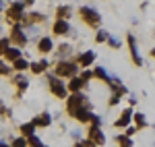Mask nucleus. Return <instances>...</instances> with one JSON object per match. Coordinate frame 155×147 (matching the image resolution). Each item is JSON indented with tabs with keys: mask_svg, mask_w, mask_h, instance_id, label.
<instances>
[{
	"mask_svg": "<svg viewBox=\"0 0 155 147\" xmlns=\"http://www.w3.org/2000/svg\"><path fill=\"white\" fill-rule=\"evenodd\" d=\"M15 83H17L19 89H25V87H27V81H25L23 77H17V79H15Z\"/></svg>",
	"mask_w": 155,
	"mask_h": 147,
	"instance_id": "obj_23",
	"label": "nucleus"
},
{
	"mask_svg": "<svg viewBox=\"0 0 155 147\" xmlns=\"http://www.w3.org/2000/svg\"><path fill=\"white\" fill-rule=\"evenodd\" d=\"M130 116H132V112H130V110H124V112H122V118H120L118 122H116V126H126V124L130 122Z\"/></svg>",
	"mask_w": 155,
	"mask_h": 147,
	"instance_id": "obj_15",
	"label": "nucleus"
},
{
	"mask_svg": "<svg viewBox=\"0 0 155 147\" xmlns=\"http://www.w3.org/2000/svg\"><path fill=\"white\" fill-rule=\"evenodd\" d=\"M93 58H95V52H87V54H83V56L79 58V64H81V66H89V64L93 62Z\"/></svg>",
	"mask_w": 155,
	"mask_h": 147,
	"instance_id": "obj_11",
	"label": "nucleus"
},
{
	"mask_svg": "<svg viewBox=\"0 0 155 147\" xmlns=\"http://www.w3.org/2000/svg\"><path fill=\"white\" fill-rule=\"evenodd\" d=\"M11 23H19V19H23V2H12V6L6 12Z\"/></svg>",
	"mask_w": 155,
	"mask_h": 147,
	"instance_id": "obj_1",
	"label": "nucleus"
},
{
	"mask_svg": "<svg viewBox=\"0 0 155 147\" xmlns=\"http://www.w3.org/2000/svg\"><path fill=\"white\" fill-rule=\"evenodd\" d=\"M56 73H58L60 77H74L77 66H74V64H71V62H60L58 68H56Z\"/></svg>",
	"mask_w": 155,
	"mask_h": 147,
	"instance_id": "obj_4",
	"label": "nucleus"
},
{
	"mask_svg": "<svg viewBox=\"0 0 155 147\" xmlns=\"http://www.w3.org/2000/svg\"><path fill=\"white\" fill-rule=\"evenodd\" d=\"M68 15H71V8L68 6H60L58 8V19H66Z\"/></svg>",
	"mask_w": 155,
	"mask_h": 147,
	"instance_id": "obj_21",
	"label": "nucleus"
},
{
	"mask_svg": "<svg viewBox=\"0 0 155 147\" xmlns=\"http://www.w3.org/2000/svg\"><path fill=\"white\" fill-rule=\"evenodd\" d=\"M33 124H37V126H48L50 124V116L48 114H41V116H37L35 120H33Z\"/></svg>",
	"mask_w": 155,
	"mask_h": 147,
	"instance_id": "obj_16",
	"label": "nucleus"
},
{
	"mask_svg": "<svg viewBox=\"0 0 155 147\" xmlns=\"http://www.w3.org/2000/svg\"><path fill=\"white\" fill-rule=\"evenodd\" d=\"M66 31H68V23H66L64 19H58L56 25H54V33H56V35H62V33H66Z\"/></svg>",
	"mask_w": 155,
	"mask_h": 147,
	"instance_id": "obj_8",
	"label": "nucleus"
},
{
	"mask_svg": "<svg viewBox=\"0 0 155 147\" xmlns=\"http://www.w3.org/2000/svg\"><path fill=\"white\" fill-rule=\"evenodd\" d=\"M83 83H85V81L81 79V77H79V79H77V77H72V79H71V85H68V87H71V91H74V93H77V91H81Z\"/></svg>",
	"mask_w": 155,
	"mask_h": 147,
	"instance_id": "obj_13",
	"label": "nucleus"
},
{
	"mask_svg": "<svg viewBox=\"0 0 155 147\" xmlns=\"http://www.w3.org/2000/svg\"><path fill=\"white\" fill-rule=\"evenodd\" d=\"M6 50H8V39L4 37V39H0V54H4Z\"/></svg>",
	"mask_w": 155,
	"mask_h": 147,
	"instance_id": "obj_24",
	"label": "nucleus"
},
{
	"mask_svg": "<svg viewBox=\"0 0 155 147\" xmlns=\"http://www.w3.org/2000/svg\"><path fill=\"white\" fill-rule=\"evenodd\" d=\"M12 42H15V44H19V46H23L25 42H27V37L23 35V31H21V27H19V25L12 29Z\"/></svg>",
	"mask_w": 155,
	"mask_h": 147,
	"instance_id": "obj_7",
	"label": "nucleus"
},
{
	"mask_svg": "<svg viewBox=\"0 0 155 147\" xmlns=\"http://www.w3.org/2000/svg\"><path fill=\"white\" fill-rule=\"evenodd\" d=\"M8 73V68H6V64H2V62H0V75H6Z\"/></svg>",
	"mask_w": 155,
	"mask_h": 147,
	"instance_id": "obj_30",
	"label": "nucleus"
},
{
	"mask_svg": "<svg viewBox=\"0 0 155 147\" xmlns=\"http://www.w3.org/2000/svg\"><path fill=\"white\" fill-rule=\"evenodd\" d=\"M29 19H31V21H35V23H39V21H44V17H41V15H31V17H29Z\"/></svg>",
	"mask_w": 155,
	"mask_h": 147,
	"instance_id": "obj_29",
	"label": "nucleus"
},
{
	"mask_svg": "<svg viewBox=\"0 0 155 147\" xmlns=\"http://www.w3.org/2000/svg\"><path fill=\"white\" fill-rule=\"evenodd\" d=\"M97 77V79H104V81H110V77H107V73L104 71V68H95V73H93Z\"/></svg>",
	"mask_w": 155,
	"mask_h": 147,
	"instance_id": "obj_22",
	"label": "nucleus"
},
{
	"mask_svg": "<svg viewBox=\"0 0 155 147\" xmlns=\"http://www.w3.org/2000/svg\"><path fill=\"white\" fill-rule=\"evenodd\" d=\"M25 2H27V4H31V2H33V0H25Z\"/></svg>",
	"mask_w": 155,
	"mask_h": 147,
	"instance_id": "obj_33",
	"label": "nucleus"
},
{
	"mask_svg": "<svg viewBox=\"0 0 155 147\" xmlns=\"http://www.w3.org/2000/svg\"><path fill=\"white\" fill-rule=\"evenodd\" d=\"M68 46H60V50H58V56H66V54H68Z\"/></svg>",
	"mask_w": 155,
	"mask_h": 147,
	"instance_id": "obj_26",
	"label": "nucleus"
},
{
	"mask_svg": "<svg viewBox=\"0 0 155 147\" xmlns=\"http://www.w3.org/2000/svg\"><path fill=\"white\" fill-rule=\"evenodd\" d=\"M89 77H91V73H83V75H81V79H83V81H87Z\"/></svg>",
	"mask_w": 155,
	"mask_h": 147,
	"instance_id": "obj_31",
	"label": "nucleus"
},
{
	"mask_svg": "<svg viewBox=\"0 0 155 147\" xmlns=\"http://www.w3.org/2000/svg\"><path fill=\"white\" fill-rule=\"evenodd\" d=\"M25 145H27L25 139H15V141H12V147H25Z\"/></svg>",
	"mask_w": 155,
	"mask_h": 147,
	"instance_id": "obj_25",
	"label": "nucleus"
},
{
	"mask_svg": "<svg viewBox=\"0 0 155 147\" xmlns=\"http://www.w3.org/2000/svg\"><path fill=\"white\" fill-rule=\"evenodd\" d=\"M50 87H52V93L56 98H66V87L62 85L58 79H50Z\"/></svg>",
	"mask_w": 155,
	"mask_h": 147,
	"instance_id": "obj_5",
	"label": "nucleus"
},
{
	"mask_svg": "<svg viewBox=\"0 0 155 147\" xmlns=\"http://www.w3.org/2000/svg\"><path fill=\"white\" fill-rule=\"evenodd\" d=\"M15 68H17V71H25V68H29V64H27V60H23V58H17V60H15Z\"/></svg>",
	"mask_w": 155,
	"mask_h": 147,
	"instance_id": "obj_18",
	"label": "nucleus"
},
{
	"mask_svg": "<svg viewBox=\"0 0 155 147\" xmlns=\"http://www.w3.org/2000/svg\"><path fill=\"white\" fill-rule=\"evenodd\" d=\"M83 106H87V104H85V98L81 95V93H79V91H77V93H74V95L68 99V112H71L72 116H74L77 112L83 108Z\"/></svg>",
	"mask_w": 155,
	"mask_h": 147,
	"instance_id": "obj_2",
	"label": "nucleus"
},
{
	"mask_svg": "<svg viewBox=\"0 0 155 147\" xmlns=\"http://www.w3.org/2000/svg\"><path fill=\"white\" fill-rule=\"evenodd\" d=\"M128 46H130V54H132V60H134V64H143V60H141V56H139V52H137V44H134V37L128 35Z\"/></svg>",
	"mask_w": 155,
	"mask_h": 147,
	"instance_id": "obj_6",
	"label": "nucleus"
},
{
	"mask_svg": "<svg viewBox=\"0 0 155 147\" xmlns=\"http://www.w3.org/2000/svg\"><path fill=\"white\" fill-rule=\"evenodd\" d=\"M4 56H6V60H17V58H21V50L19 48H8L6 52H4Z\"/></svg>",
	"mask_w": 155,
	"mask_h": 147,
	"instance_id": "obj_10",
	"label": "nucleus"
},
{
	"mask_svg": "<svg viewBox=\"0 0 155 147\" xmlns=\"http://www.w3.org/2000/svg\"><path fill=\"white\" fill-rule=\"evenodd\" d=\"M89 137H91V141H93V143H97V145H101V143H104V135L99 133V129H97V126H93V129H91Z\"/></svg>",
	"mask_w": 155,
	"mask_h": 147,
	"instance_id": "obj_9",
	"label": "nucleus"
},
{
	"mask_svg": "<svg viewBox=\"0 0 155 147\" xmlns=\"http://www.w3.org/2000/svg\"><path fill=\"white\" fill-rule=\"evenodd\" d=\"M81 17H83L89 25H99V21H101V19H99V15H97L95 11H91V8H87V6L81 8Z\"/></svg>",
	"mask_w": 155,
	"mask_h": 147,
	"instance_id": "obj_3",
	"label": "nucleus"
},
{
	"mask_svg": "<svg viewBox=\"0 0 155 147\" xmlns=\"http://www.w3.org/2000/svg\"><path fill=\"white\" fill-rule=\"evenodd\" d=\"M74 116H77V120H81V122H85V120H91V114H89V108H87V106H83V108L77 112Z\"/></svg>",
	"mask_w": 155,
	"mask_h": 147,
	"instance_id": "obj_12",
	"label": "nucleus"
},
{
	"mask_svg": "<svg viewBox=\"0 0 155 147\" xmlns=\"http://www.w3.org/2000/svg\"><path fill=\"white\" fill-rule=\"evenodd\" d=\"M44 68H48V60H39V62H35V64H31V71H33V73H41Z\"/></svg>",
	"mask_w": 155,
	"mask_h": 147,
	"instance_id": "obj_17",
	"label": "nucleus"
},
{
	"mask_svg": "<svg viewBox=\"0 0 155 147\" xmlns=\"http://www.w3.org/2000/svg\"><path fill=\"white\" fill-rule=\"evenodd\" d=\"M134 118H137V124H139V126H143V124H145V116H143V114H137Z\"/></svg>",
	"mask_w": 155,
	"mask_h": 147,
	"instance_id": "obj_28",
	"label": "nucleus"
},
{
	"mask_svg": "<svg viewBox=\"0 0 155 147\" xmlns=\"http://www.w3.org/2000/svg\"><path fill=\"white\" fill-rule=\"evenodd\" d=\"M0 147H8V145H6V143H0Z\"/></svg>",
	"mask_w": 155,
	"mask_h": 147,
	"instance_id": "obj_32",
	"label": "nucleus"
},
{
	"mask_svg": "<svg viewBox=\"0 0 155 147\" xmlns=\"http://www.w3.org/2000/svg\"><path fill=\"white\" fill-rule=\"evenodd\" d=\"M106 39H107L106 31H99V33H97V42H106Z\"/></svg>",
	"mask_w": 155,
	"mask_h": 147,
	"instance_id": "obj_27",
	"label": "nucleus"
},
{
	"mask_svg": "<svg viewBox=\"0 0 155 147\" xmlns=\"http://www.w3.org/2000/svg\"><path fill=\"white\" fill-rule=\"evenodd\" d=\"M39 52H50L52 50V39L50 37H44V39H39Z\"/></svg>",
	"mask_w": 155,
	"mask_h": 147,
	"instance_id": "obj_14",
	"label": "nucleus"
},
{
	"mask_svg": "<svg viewBox=\"0 0 155 147\" xmlns=\"http://www.w3.org/2000/svg\"><path fill=\"white\" fill-rule=\"evenodd\" d=\"M25 139L29 141V145H31V147H41V141H39L35 135H29V137H25Z\"/></svg>",
	"mask_w": 155,
	"mask_h": 147,
	"instance_id": "obj_20",
	"label": "nucleus"
},
{
	"mask_svg": "<svg viewBox=\"0 0 155 147\" xmlns=\"http://www.w3.org/2000/svg\"><path fill=\"white\" fill-rule=\"evenodd\" d=\"M33 126H35V124H33V122H31V124H23V126H21V133H23L25 137L33 135Z\"/></svg>",
	"mask_w": 155,
	"mask_h": 147,
	"instance_id": "obj_19",
	"label": "nucleus"
}]
</instances>
